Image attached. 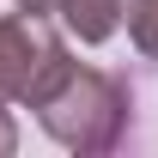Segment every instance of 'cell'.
Wrapping results in <instances>:
<instances>
[{
	"instance_id": "6da1fadb",
	"label": "cell",
	"mask_w": 158,
	"mask_h": 158,
	"mask_svg": "<svg viewBox=\"0 0 158 158\" xmlns=\"http://www.w3.org/2000/svg\"><path fill=\"white\" fill-rule=\"evenodd\" d=\"M128 110H134L128 79L103 73V67H67L61 85L37 103L43 128H49L61 146H73V152H110V146H122Z\"/></svg>"
},
{
	"instance_id": "7a4b0ae2",
	"label": "cell",
	"mask_w": 158,
	"mask_h": 158,
	"mask_svg": "<svg viewBox=\"0 0 158 158\" xmlns=\"http://www.w3.org/2000/svg\"><path fill=\"white\" fill-rule=\"evenodd\" d=\"M67 67H73L67 61V43L43 24V12L0 19V103H31L37 110L61 85Z\"/></svg>"
},
{
	"instance_id": "3957f363",
	"label": "cell",
	"mask_w": 158,
	"mask_h": 158,
	"mask_svg": "<svg viewBox=\"0 0 158 158\" xmlns=\"http://www.w3.org/2000/svg\"><path fill=\"white\" fill-rule=\"evenodd\" d=\"M49 12H55L79 43H103L122 24V0H49Z\"/></svg>"
},
{
	"instance_id": "277c9868",
	"label": "cell",
	"mask_w": 158,
	"mask_h": 158,
	"mask_svg": "<svg viewBox=\"0 0 158 158\" xmlns=\"http://www.w3.org/2000/svg\"><path fill=\"white\" fill-rule=\"evenodd\" d=\"M122 19H128V37L146 61H158V0H122Z\"/></svg>"
},
{
	"instance_id": "5b68a950",
	"label": "cell",
	"mask_w": 158,
	"mask_h": 158,
	"mask_svg": "<svg viewBox=\"0 0 158 158\" xmlns=\"http://www.w3.org/2000/svg\"><path fill=\"white\" fill-rule=\"evenodd\" d=\"M12 146H19V128H12V116H6V110H0V158L12 152Z\"/></svg>"
},
{
	"instance_id": "8992f818",
	"label": "cell",
	"mask_w": 158,
	"mask_h": 158,
	"mask_svg": "<svg viewBox=\"0 0 158 158\" xmlns=\"http://www.w3.org/2000/svg\"><path fill=\"white\" fill-rule=\"evenodd\" d=\"M19 12H49V0H19Z\"/></svg>"
}]
</instances>
